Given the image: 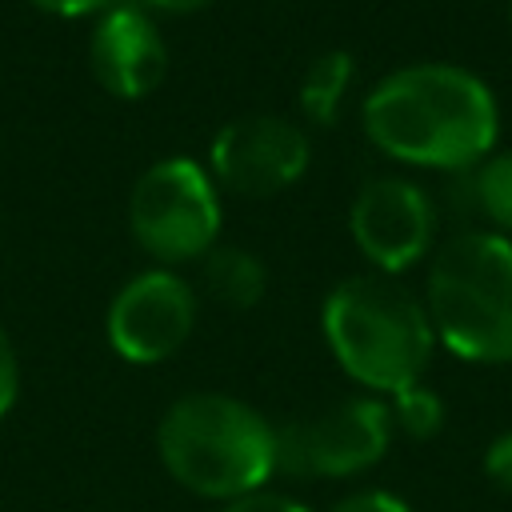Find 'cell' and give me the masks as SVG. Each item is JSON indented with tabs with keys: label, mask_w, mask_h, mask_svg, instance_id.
<instances>
[{
	"label": "cell",
	"mask_w": 512,
	"mask_h": 512,
	"mask_svg": "<svg viewBox=\"0 0 512 512\" xmlns=\"http://www.w3.org/2000/svg\"><path fill=\"white\" fill-rule=\"evenodd\" d=\"M436 228L440 212L432 192L408 176L364 180L348 208V232L360 256L384 276L420 264L436 248Z\"/></svg>",
	"instance_id": "52a82bcc"
},
{
	"label": "cell",
	"mask_w": 512,
	"mask_h": 512,
	"mask_svg": "<svg viewBox=\"0 0 512 512\" xmlns=\"http://www.w3.org/2000/svg\"><path fill=\"white\" fill-rule=\"evenodd\" d=\"M16 396H20V360H16L12 340L0 328V416H8V408L16 404Z\"/></svg>",
	"instance_id": "ac0fdd59"
},
{
	"label": "cell",
	"mask_w": 512,
	"mask_h": 512,
	"mask_svg": "<svg viewBox=\"0 0 512 512\" xmlns=\"http://www.w3.org/2000/svg\"><path fill=\"white\" fill-rule=\"evenodd\" d=\"M220 512H308L300 500L284 496V492H268V488H256V492H244L236 500H224Z\"/></svg>",
	"instance_id": "e0dca14e"
},
{
	"label": "cell",
	"mask_w": 512,
	"mask_h": 512,
	"mask_svg": "<svg viewBox=\"0 0 512 512\" xmlns=\"http://www.w3.org/2000/svg\"><path fill=\"white\" fill-rule=\"evenodd\" d=\"M28 4H36L48 16H92V12H104L120 0H28Z\"/></svg>",
	"instance_id": "d6986e66"
},
{
	"label": "cell",
	"mask_w": 512,
	"mask_h": 512,
	"mask_svg": "<svg viewBox=\"0 0 512 512\" xmlns=\"http://www.w3.org/2000/svg\"><path fill=\"white\" fill-rule=\"evenodd\" d=\"M204 284L220 304L252 308V304H260V296L268 288V272H264L260 256H252L248 248L216 244L204 252Z\"/></svg>",
	"instance_id": "7c38bea8"
},
{
	"label": "cell",
	"mask_w": 512,
	"mask_h": 512,
	"mask_svg": "<svg viewBox=\"0 0 512 512\" xmlns=\"http://www.w3.org/2000/svg\"><path fill=\"white\" fill-rule=\"evenodd\" d=\"M128 228L136 244L160 264H188L216 248L220 196L208 168L168 156L140 172L128 196Z\"/></svg>",
	"instance_id": "5b68a950"
},
{
	"label": "cell",
	"mask_w": 512,
	"mask_h": 512,
	"mask_svg": "<svg viewBox=\"0 0 512 512\" xmlns=\"http://www.w3.org/2000/svg\"><path fill=\"white\" fill-rule=\"evenodd\" d=\"M196 328V292L172 268L132 276L108 304V340L128 364H160L188 344Z\"/></svg>",
	"instance_id": "9c48e42d"
},
{
	"label": "cell",
	"mask_w": 512,
	"mask_h": 512,
	"mask_svg": "<svg viewBox=\"0 0 512 512\" xmlns=\"http://www.w3.org/2000/svg\"><path fill=\"white\" fill-rule=\"evenodd\" d=\"M508 24H512V0H508Z\"/></svg>",
	"instance_id": "44dd1931"
},
{
	"label": "cell",
	"mask_w": 512,
	"mask_h": 512,
	"mask_svg": "<svg viewBox=\"0 0 512 512\" xmlns=\"http://www.w3.org/2000/svg\"><path fill=\"white\" fill-rule=\"evenodd\" d=\"M424 308L436 340L468 364H512V240L460 228L432 248Z\"/></svg>",
	"instance_id": "3957f363"
},
{
	"label": "cell",
	"mask_w": 512,
	"mask_h": 512,
	"mask_svg": "<svg viewBox=\"0 0 512 512\" xmlns=\"http://www.w3.org/2000/svg\"><path fill=\"white\" fill-rule=\"evenodd\" d=\"M452 176L464 184V204L472 208V216L512 240V148H496L476 168Z\"/></svg>",
	"instance_id": "8fae6325"
},
{
	"label": "cell",
	"mask_w": 512,
	"mask_h": 512,
	"mask_svg": "<svg viewBox=\"0 0 512 512\" xmlns=\"http://www.w3.org/2000/svg\"><path fill=\"white\" fill-rule=\"evenodd\" d=\"M352 76H356V60L344 48L320 52L300 76V112L312 124H336L340 104L352 88Z\"/></svg>",
	"instance_id": "4fadbf2b"
},
{
	"label": "cell",
	"mask_w": 512,
	"mask_h": 512,
	"mask_svg": "<svg viewBox=\"0 0 512 512\" xmlns=\"http://www.w3.org/2000/svg\"><path fill=\"white\" fill-rule=\"evenodd\" d=\"M388 412H392V428L404 432L408 440H432L444 428V400L424 380L392 392L388 396Z\"/></svg>",
	"instance_id": "5bb4252c"
},
{
	"label": "cell",
	"mask_w": 512,
	"mask_h": 512,
	"mask_svg": "<svg viewBox=\"0 0 512 512\" xmlns=\"http://www.w3.org/2000/svg\"><path fill=\"white\" fill-rule=\"evenodd\" d=\"M484 476H488L504 496H512V428L500 432V436L484 448Z\"/></svg>",
	"instance_id": "2e32d148"
},
{
	"label": "cell",
	"mask_w": 512,
	"mask_h": 512,
	"mask_svg": "<svg viewBox=\"0 0 512 512\" xmlns=\"http://www.w3.org/2000/svg\"><path fill=\"white\" fill-rule=\"evenodd\" d=\"M392 412L384 396H348L316 416L276 428V472L300 480H344L368 472L392 444Z\"/></svg>",
	"instance_id": "8992f818"
},
{
	"label": "cell",
	"mask_w": 512,
	"mask_h": 512,
	"mask_svg": "<svg viewBox=\"0 0 512 512\" xmlns=\"http://www.w3.org/2000/svg\"><path fill=\"white\" fill-rule=\"evenodd\" d=\"M328 512H412V504L400 500V496L388 492V488H360V492L340 496Z\"/></svg>",
	"instance_id": "9a60e30c"
},
{
	"label": "cell",
	"mask_w": 512,
	"mask_h": 512,
	"mask_svg": "<svg viewBox=\"0 0 512 512\" xmlns=\"http://www.w3.org/2000/svg\"><path fill=\"white\" fill-rule=\"evenodd\" d=\"M312 164L304 128L288 116L252 112L224 124L208 148V176L236 196H276L292 188Z\"/></svg>",
	"instance_id": "ba28073f"
},
{
	"label": "cell",
	"mask_w": 512,
	"mask_h": 512,
	"mask_svg": "<svg viewBox=\"0 0 512 512\" xmlns=\"http://www.w3.org/2000/svg\"><path fill=\"white\" fill-rule=\"evenodd\" d=\"M360 124L388 160L452 176L496 152L500 104L472 68L424 60L376 80Z\"/></svg>",
	"instance_id": "6da1fadb"
},
{
	"label": "cell",
	"mask_w": 512,
	"mask_h": 512,
	"mask_svg": "<svg viewBox=\"0 0 512 512\" xmlns=\"http://www.w3.org/2000/svg\"><path fill=\"white\" fill-rule=\"evenodd\" d=\"M144 12H168V16H188V12H200L208 8L212 0H136Z\"/></svg>",
	"instance_id": "ffe728a7"
},
{
	"label": "cell",
	"mask_w": 512,
	"mask_h": 512,
	"mask_svg": "<svg viewBox=\"0 0 512 512\" xmlns=\"http://www.w3.org/2000/svg\"><path fill=\"white\" fill-rule=\"evenodd\" d=\"M336 364L372 396H392L416 380L436 348L424 300L384 272L340 280L320 312Z\"/></svg>",
	"instance_id": "7a4b0ae2"
},
{
	"label": "cell",
	"mask_w": 512,
	"mask_h": 512,
	"mask_svg": "<svg viewBox=\"0 0 512 512\" xmlns=\"http://www.w3.org/2000/svg\"><path fill=\"white\" fill-rule=\"evenodd\" d=\"M88 60H92L100 88L120 100L148 96L152 88H160L164 68H168L164 36H160L152 12H144L136 0H128V4L120 0L100 12L92 40H88Z\"/></svg>",
	"instance_id": "30bf717a"
},
{
	"label": "cell",
	"mask_w": 512,
	"mask_h": 512,
	"mask_svg": "<svg viewBox=\"0 0 512 512\" xmlns=\"http://www.w3.org/2000/svg\"><path fill=\"white\" fill-rule=\"evenodd\" d=\"M156 448L176 484L208 500H236L276 472V428L224 392L180 396L156 428Z\"/></svg>",
	"instance_id": "277c9868"
}]
</instances>
